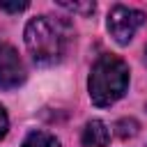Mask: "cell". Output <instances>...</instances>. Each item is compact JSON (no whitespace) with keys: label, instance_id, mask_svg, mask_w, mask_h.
<instances>
[{"label":"cell","instance_id":"8992f818","mask_svg":"<svg viewBox=\"0 0 147 147\" xmlns=\"http://www.w3.org/2000/svg\"><path fill=\"white\" fill-rule=\"evenodd\" d=\"M23 147H60V140L46 131H32L25 136Z\"/></svg>","mask_w":147,"mask_h":147},{"label":"cell","instance_id":"9c48e42d","mask_svg":"<svg viewBox=\"0 0 147 147\" xmlns=\"http://www.w3.org/2000/svg\"><path fill=\"white\" fill-rule=\"evenodd\" d=\"M7 129H9V117H7V110L0 106V138H5Z\"/></svg>","mask_w":147,"mask_h":147},{"label":"cell","instance_id":"277c9868","mask_svg":"<svg viewBox=\"0 0 147 147\" xmlns=\"http://www.w3.org/2000/svg\"><path fill=\"white\" fill-rule=\"evenodd\" d=\"M25 80V67L14 46L0 44V90H14Z\"/></svg>","mask_w":147,"mask_h":147},{"label":"cell","instance_id":"30bf717a","mask_svg":"<svg viewBox=\"0 0 147 147\" xmlns=\"http://www.w3.org/2000/svg\"><path fill=\"white\" fill-rule=\"evenodd\" d=\"M145 62H147V48H145Z\"/></svg>","mask_w":147,"mask_h":147},{"label":"cell","instance_id":"6da1fadb","mask_svg":"<svg viewBox=\"0 0 147 147\" xmlns=\"http://www.w3.org/2000/svg\"><path fill=\"white\" fill-rule=\"evenodd\" d=\"M71 39L69 23L53 16H37L25 25V46L34 62L55 64L67 53Z\"/></svg>","mask_w":147,"mask_h":147},{"label":"cell","instance_id":"5b68a950","mask_svg":"<svg viewBox=\"0 0 147 147\" xmlns=\"http://www.w3.org/2000/svg\"><path fill=\"white\" fill-rule=\"evenodd\" d=\"M110 140V129L101 119H92L83 129V145L85 147H108Z\"/></svg>","mask_w":147,"mask_h":147},{"label":"cell","instance_id":"ba28073f","mask_svg":"<svg viewBox=\"0 0 147 147\" xmlns=\"http://www.w3.org/2000/svg\"><path fill=\"white\" fill-rule=\"evenodd\" d=\"M25 7H28V2H0V9L2 11H11V14L23 11Z\"/></svg>","mask_w":147,"mask_h":147},{"label":"cell","instance_id":"7a4b0ae2","mask_svg":"<svg viewBox=\"0 0 147 147\" xmlns=\"http://www.w3.org/2000/svg\"><path fill=\"white\" fill-rule=\"evenodd\" d=\"M129 87V67L117 55H101L90 71L87 90L94 106L106 108L124 96Z\"/></svg>","mask_w":147,"mask_h":147},{"label":"cell","instance_id":"52a82bcc","mask_svg":"<svg viewBox=\"0 0 147 147\" xmlns=\"http://www.w3.org/2000/svg\"><path fill=\"white\" fill-rule=\"evenodd\" d=\"M57 5L74 11V14H92L94 11V2H67V0H60Z\"/></svg>","mask_w":147,"mask_h":147},{"label":"cell","instance_id":"3957f363","mask_svg":"<svg viewBox=\"0 0 147 147\" xmlns=\"http://www.w3.org/2000/svg\"><path fill=\"white\" fill-rule=\"evenodd\" d=\"M142 23H145V14L126 5H115L108 14V32L117 44H129Z\"/></svg>","mask_w":147,"mask_h":147}]
</instances>
